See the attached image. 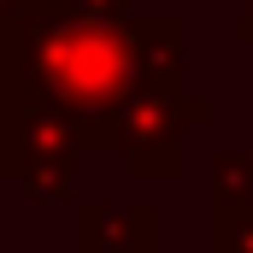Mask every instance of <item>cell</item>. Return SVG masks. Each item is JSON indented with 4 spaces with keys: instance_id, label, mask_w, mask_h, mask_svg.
Returning <instances> with one entry per match:
<instances>
[{
    "instance_id": "1",
    "label": "cell",
    "mask_w": 253,
    "mask_h": 253,
    "mask_svg": "<svg viewBox=\"0 0 253 253\" xmlns=\"http://www.w3.org/2000/svg\"><path fill=\"white\" fill-rule=\"evenodd\" d=\"M0 77L24 83L42 106L77 129L83 147L106 153V129L141 88L183 83V24L153 18H77L42 12L0 47Z\"/></svg>"
},
{
    "instance_id": "2",
    "label": "cell",
    "mask_w": 253,
    "mask_h": 253,
    "mask_svg": "<svg viewBox=\"0 0 253 253\" xmlns=\"http://www.w3.org/2000/svg\"><path fill=\"white\" fill-rule=\"evenodd\" d=\"M77 129L53 106H42L24 83L0 77V171L30 200H65L77 177Z\"/></svg>"
},
{
    "instance_id": "3",
    "label": "cell",
    "mask_w": 253,
    "mask_h": 253,
    "mask_svg": "<svg viewBox=\"0 0 253 253\" xmlns=\"http://www.w3.org/2000/svg\"><path fill=\"white\" fill-rule=\"evenodd\" d=\"M206 100L189 94L183 83H159L141 88L106 129V153H129L135 177H177L183 171V135L206 124Z\"/></svg>"
},
{
    "instance_id": "4",
    "label": "cell",
    "mask_w": 253,
    "mask_h": 253,
    "mask_svg": "<svg viewBox=\"0 0 253 253\" xmlns=\"http://www.w3.org/2000/svg\"><path fill=\"white\" fill-rule=\"evenodd\" d=\"M77 248L83 253H159V212L135 206H77Z\"/></svg>"
},
{
    "instance_id": "5",
    "label": "cell",
    "mask_w": 253,
    "mask_h": 253,
    "mask_svg": "<svg viewBox=\"0 0 253 253\" xmlns=\"http://www.w3.org/2000/svg\"><path fill=\"white\" fill-rule=\"evenodd\" d=\"M212 206H253V153H212Z\"/></svg>"
},
{
    "instance_id": "6",
    "label": "cell",
    "mask_w": 253,
    "mask_h": 253,
    "mask_svg": "<svg viewBox=\"0 0 253 253\" xmlns=\"http://www.w3.org/2000/svg\"><path fill=\"white\" fill-rule=\"evenodd\" d=\"M212 253H253V206H212Z\"/></svg>"
},
{
    "instance_id": "7",
    "label": "cell",
    "mask_w": 253,
    "mask_h": 253,
    "mask_svg": "<svg viewBox=\"0 0 253 253\" xmlns=\"http://www.w3.org/2000/svg\"><path fill=\"white\" fill-rule=\"evenodd\" d=\"M42 12H47L42 0H0V47H6V42H12L18 30H30V24H36Z\"/></svg>"
},
{
    "instance_id": "8",
    "label": "cell",
    "mask_w": 253,
    "mask_h": 253,
    "mask_svg": "<svg viewBox=\"0 0 253 253\" xmlns=\"http://www.w3.org/2000/svg\"><path fill=\"white\" fill-rule=\"evenodd\" d=\"M47 12H77V18H124L129 0H42Z\"/></svg>"
},
{
    "instance_id": "9",
    "label": "cell",
    "mask_w": 253,
    "mask_h": 253,
    "mask_svg": "<svg viewBox=\"0 0 253 253\" xmlns=\"http://www.w3.org/2000/svg\"><path fill=\"white\" fill-rule=\"evenodd\" d=\"M236 36H242V42H253V0H242V24H236Z\"/></svg>"
}]
</instances>
